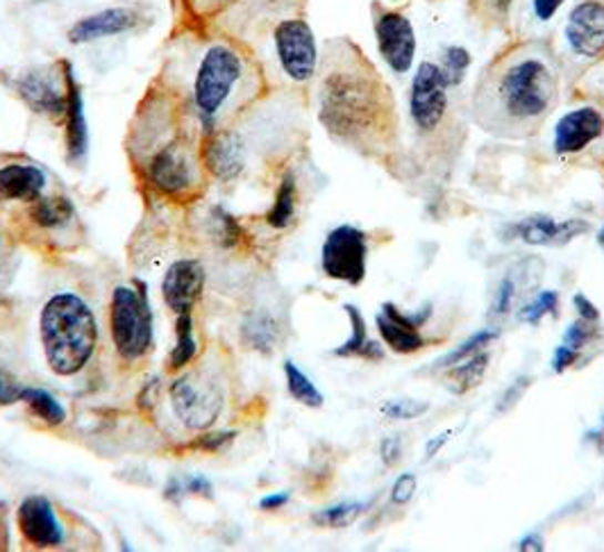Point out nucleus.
<instances>
[{
	"label": "nucleus",
	"mask_w": 604,
	"mask_h": 552,
	"mask_svg": "<svg viewBox=\"0 0 604 552\" xmlns=\"http://www.w3.org/2000/svg\"><path fill=\"white\" fill-rule=\"evenodd\" d=\"M450 84L437 62L416 69L409 86V119L421 136L437 134L450 108Z\"/></svg>",
	"instance_id": "obj_6"
},
{
	"label": "nucleus",
	"mask_w": 604,
	"mask_h": 552,
	"mask_svg": "<svg viewBox=\"0 0 604 552\" xmlns=\"http://www.w3.org/2000/svg\"><path fill=\"white\" fill-rule=\"evenodd\" d=\"M273 43L283 71L294 82H307L318 69V45L305 19H283L273 28Z\"/></svg>",
	"instance_id": "obj_9"
},
{
	"label": "nucleus",
	"mask_w": 604,
	"mask_h": 552,
	"mask_svg": "<svg viewBox=\"0 0 604 552\" xmlns=\"http://www.w3.org/2000/svg\"><path fill=\"white\" fill-rule=\"evenodd\" d=\"M171 402L175 417L190 430H207L223 409V393L216 382L190 374L173 380Z\"/></svg>",
	"instance_id": "obj_11"
},
{
	"label": "nucleus",
	"mask_w": 604,
	"mask_h": 552,
	"mask_svg": "<svg viewBox=\"0 0 604 552\" xmlns=\"http://www.w3.org/2000/svg\"><path fill=\"white\" fill-rule=\"evenodd\" d=\"M448 439H450V432H443V435H437L434 439H430L428 441V446H426V454H428V459H432L446 443H448Z\"/></svg>",
	"instance_id": "obj_51"
},
{
	"label": "nucleus",
	"mask_w": 604,
	"mask_h": 552,
	"mask_svg": "<svg viewBox=\"0 0 604 552\" xmlns=\"http://www.w3.org/2000/svg\"><path fill=\"white\" fill-rule=\"evenodd\" d=\"M318 119L335 142L361 155H389L398 140V112L391 86L350 39L328 43Z\"/></svg>",
	"instance_id": "obj_1"
},
{
	"label": "nucleus",
	"mask_w": 604,
	"mask_h": 552,
	"mask_svg": "<svg viewBox=\"0 0 604 552\" xmlns=\"http://www.w3.org/2000/svg\"><path fill=\"white\" fill-rule=\"evenodd\" d=\"M205 287V268L198 259H177L168 266L162 294L166 305L175 314H187L194 309L196 300L201 298Z\"/></svg>",
	"instance_id": "obj_17"
},
{
	"label": "nucleus",
	"mask_w": 604,
	"mask_h": 552,
	"mask_svg": "<svg viewBox=\"0 0 604 552\" xmlns=\"http://www.w3.org/2000/svg\"><path fill=\"white\" fill-rule=\"evenodd\" d=\"M175 346L171 350L168 366L173 371H180L182 366H187L196 357V337H194V316L192 311L177 314V326H175Z\"/></svg>",
	"instance_id": "obj_27"
},
{
	"label": "nucleus",
	"mask_w": 604,
	"mask_h": 552,
	"mask_svg": "<svg viewBox=\"0 0 604 552\" xmlns=\"http://www.w3.org/2000/svg\"><path fill=\"white\" fill-rule=\"evenodd\" d=\"M604 134V114L595 108H577L566 112L554 125L552 149L556 155H577Z\"/></svg>",
	"instance_id": "obj_14"
},
{
	"label": "nucleus",
	"mask_w": 604,
	"mask_h": 552,
	"mask_svg": "<svg viewBox=\"0 0 604 552\" xmlns=\"http://www.w3.org/2000/svg\"><path fill=\"white\" fill-rule=\"evenodd\" d=\"M19 99L37 114L64 119L66 114V84H58L49 71H28L17 80Z\"/></svg>",
	"instance_id": "obj_18"
},
{
	"label": "nucleus",
	"mask_w": 604,
	"mask_h": 552,
	"mask_svg": "<svg viewBox=\"0 0 604 552\" xmlns=\"http://www.w3.org/2000/svg\"><path fill=\"white\" fill-rule=\"evenodd\" d=\"M471 53L463 49V45H448V49L443 51V58H441V71L448 80V84L454 89V86H461L463 78H467L469 69H471Z\"/></svg>",
	"instance_id": "obj_31"
},
{
	"label": "nucleus",
	"mask_w": 604,
	"mask_h": 552,
	"mask_svg": "<svg viewBox=\"0 0 604 552\" xmlns=\"http://www.w3.org/2000/svg\"><path fill=\"white\" fill-rule=\"evenodd\" d=\"M285 378H287V389L296 402L314 407V409H318L323 405L325 398H323L320 389L311 382V378L307 374L300 371L296 361H291V359L285 361Z\"/></svg>",
	"instance_id": "obj_28"
},
{
	"label": "nucleus",
	"mask_w": 604,
	"mask_h": 552,
	"mask_svg": "<svg viewBox=\"0 0 604 552\" xmlns=\"http://www.w3.org/2000/svg\"><path fill=\"white\" fill-rule=\"evenodd\" d=\"M432 314V307L428 305L426 309H418L413 314L400 311L393 303L382 305V314L376 316V326L380 330V337L385 344L398 352V355H413L421 348H426L423 335L418 333V328H423L428 324V318Z\"/></svg>",
	"instance_id": "obj_13"
},
{
	"label": "nucleus",
	"mask_w": 604,
	"mask_h": 552,
	"mask_svg": "<svg viewBox=\"0 0 604 552\" xmlns=\"http://www.w3.org/2000/svg\"><path fill=\"white\" fill-rule=\"evenodd\" d=\"M498 337H500V333H498L495 328L478 330L475 335H471V337H469L467 341H463L461 346H457V348L450 350L446 357H441V359L437 361V366H439V368H452V366H457V364H461V361H467L469 357H473V355L487 350Z\"/></svg>",
	"instance_id": "obj_29"
},
{
	"label": "nucleus",
	"mask_w": 604,
	"mask_h": 552,
	"mask_svg": "<svg viewBox=\"0 0 604 552\" xmlns=\"http://www.w3.org/2000/svg\"><path fill=\"white\" fill-rule=\"evenodd\" d=\"M203 162L214 177L229 182L244 168V146L237 142L235 134L212 132L203 149Z\"/></svg>",
	"instance_id": "obj_21"
},
{
	"label": "nucleus",
	"mask_w": 604,
	"mask_h": 552,
	"mask_svg": "<svg viewBox=\"0 0 604 552\" xmlns=\"http://www.w3.org/2000/svg\"><path fill=\"white\" fill-rule=\"evenodd\" d=\"M368 264V237L355 225H339L330 229L320 248L323 273L346 285H361Z\"/></svg>",
	"instance_id": "obj_7"
},
{
	"label": "nucleus",
	"mask_w": 604,
	"mask_h": 552,
	"mask_svg": "<svg viewBox=\"0 0 604 552\" xmlns=\"http://www.w3.org/2000/svg\"><path fill=\"white\" fill-rule=\"evenodd\" d=\"M348 318H350V328H352V335L346 344H341L339 348H335V357H359L364 346L370 341L368 339V330H366V320L361 316V311L355 307V305H346L344 307Z\"/></svg>",
	"instance_id": "obj_33"
},
{
	"label": "nucleus",
	"mask_w": 604,
	"mask_h": 552,
	"mask_svg": "<svg viewBox=\"0 0 604 552\" xmlns=\"http://www.w3.org/2000/svg\"><path fill=\"white\" fill-rule=\"evenodd\" d=\"M487 368H489V352L487 350H482V352L469 357L467 361H461V364L448 368V378L452 382L450 385L452 393L461 396V393L475 389L482 382Z\"/></svg>",
	"instance_id": "obj_25"
},
{
	"label": "nucleus",
	"mask_w": 604,
	"mask_h": 552,
	"mask_svg": "<svg viewBox=\"0 0 604 552\" xmlns=\"http://www.w3.org/2000/svg\"><path fill=\"white\" fill-rule=\"evenodd\" d=\"M23 539L34 548H58L64 543V528L49 498L28 495L17 510Z\"/></svg>",
	"instance_id": "obj_15"
},
{
	"label": "nucleus",
	"mask_w": 604,
	"mask_h": 552,
	"mask_svg": "<svg viewBox=\"0 0 604 552\" xmlns=\"http://www.w3.org/2000/svg\"><path fill=\"white\" fill-rule=\"evenodd\" d=\"M244 339L250 344V348L262 350V352H270L277 344L275 320L266 314L250 316V320L244 326Z\"/></svg>",
	"instance_id": "obj_30"
},
{
	"label": "nucleus",
	"mask_w": 604,
	"mask_h": 552,
	"mask_svg": "<svg viewBox=\"0 0 604 552\" xmlns=\"http://www.w3.org/2000/svg\"><path fill=\"white\" fill-rule=\"evenodd\" d=\"M413 493H416V476L413 473H402L391 487V502L405 508V504L413 498Z\"/></svg>",
	"instance_id": "obj_42"
},
{
	"label": "nucleus",
	"mask_w": 604,
	"mask_h": 552,
	"mask_svg": "<svg viewBox=\"0 0 604 552\" xmlns=\"http://www.w3.org/2000/svg\"><path fill=\"white\" fill-rule=\"evenodd\" d=\"M597 337V328H595V324H588V320H584V318H577L575 320V324H571L569 326V330L564 333V339H562V344L564 346H569V348H573V350H577V352H582L593 339Z\"/></svg>",
	"instance_id": "obj_37"
},
{
	"label": "nucleus",
	"mask_w": 604,
	"mask_h": 552,
	"mask_svg": "<svg viewBox=\"0 0 604 552\" xmlns=\"http://www.w3.org/2000/svg\"><path fill=\"white\" fill-rule=\"evenodd\" d=\"M49 177L34 164L0 166V198L34 203L43 196Z\"/></svg>",
	"instance_id": "obj_22"
},
{
	"label": "nucleus",
	"mask_w": 604,
	"mask_h": 552,
	"mask_svg": "<svg viewBox=\"0 0 604 552\" xmlns=\"http://www.w3.org/2000/svg\"><path fill=\"white\" fill-rule=\"evenodd\" d=\"M566 43L573 55L597 60L604 55V0H577L566 19Z\"/></svg>",
	"instance_id": "obj_12"
},
{
	"label": "nucleus",
	"mask_w": 604,
	"mask_h": 552,
	"mask_svg": "<svg viewBox=\"0 0 604 552\" xmlns=\"http://www.w3.org/2000/svg\"><path fill=\"white\" fill-rule=\"evenodd\" d=\"M511 233L528 246H564L588 233V223L580 218L556 221L547 214H532L511 225Z\"/></svg>",
	"instance_id": "obj_16"
},
{
	"label": "nucleus",
	"mask_w": 604,
	"mask_h": 552,
	"mask_svg": "<svg viewBox=\"0 0 604 552\" xmlns=\"http://www.w3.org/2000/svg\"><path fill=\"white\" fill-rule=\"evenodd\" d=\"M205 3H209V6H221V3H227V0H205Z\"/></svg>",
	"instance_id": "obj_53"
},
{
	"label": "nucleus",
	"mask_w": 604,
	"mask_h": 552,
	"mask_svg": "<svg viewBox=\"0 0 604 552\" xmlns=\"http://www.w3.org/2000/svg\"><path fill=\"white\" fill-rule=\"evenodd\" d=\"M246 75L242 55L229 45H212L203 55L194 80V105L207 134L216 132V119Z\"/></svg>",
	"instance_id": "obj_4"
},
{
	"label": "nucleus",
	"mask_w": 604,
	"mask_h": 552,
	"mask_svg": "<svg viewBox=\"0 0 604 552\" xmlns=\"http://www.w3.org/2000/svg\"><path fill=\"white\" fill-rule=\"evenodd\" d=\"M296 205H298L296 177H294V173H287L280 182V187H277V192H275V201L266 214V223L275 229L289 227L296 216Z\"/></svg>",
	"instance_id": "obj_24"
},
{
	"label": "nucleus",
	"mask_w": 604,
	"mask_h": 552,
	"mask_svg": "<svg viewBox=\"0 0 604 552\" xmlns=\"http://www.w3.org/2000/svg\"><path fill=\"white\" fill-rule=\"evenodd\" d=\"M368 508L366 502H339L335 508L323 510L314 517V523L323 525V528H346L348 523H352L364 510Z\"/></svg>",
	"instance_id": "obj_34"
},
{
	"label": "nucleus",
	"mask_w": 604,
	"mask_h": 552,
	"mask_svg": "<svg viewBox=\"0 0 604 552\" xmlns=\"http://www.w3.org/2000/svg\"><path fill=\"white\" fill-rule=\"evenodd\" d=\"M560 101V67L545 41L509 45L480 75L473 94L475 123L504 140H525Z\"/></svg>",
	"instance_id": "obj_2"
},
{
	"label": "nucleus",
	"mask_w": 604,
	"mask_h": 552,
	"mask_svg": "<svg viewBox=\"0 0 604 552\" xmlns=\"http://www.w3.org/2000/svg\"><path fill=\"white\" fill-rule=\"evenodd\" d=\"M212 484L209 480L196 476V478H184V480H171L166 489V498H180L184 493H209Z\"/></svg>",
	"instance_id": "obj_40"
},
{
	"label": "nucleus",
	"mask_w": 604,
	"mask_h": 552,
	"mask_svg": "<svg viewBox=\"0 0 604 552\" xmlns=\"http://www.w3.org/2000/svg\"><path fill=\"white\" fill-rule=\"evenodd\" d=\"M530 382H532V380H530L528 376H523V378H519L514 385H509V389L504 391V396H502V400H500V405H498V411L502 413V411H506L511 405H516L519 398L528 391Z\"/></svg>",
	"instance_id": "obj_44"
},
{
	"label": "nucleus",
	"mask_w": 604,
	"mask_h": 552,
	"mask_svg": "<svg viewBox=\"0 0 604 552\" xmlns=\"http://www.w3.org/2000/svg\"><path fill=\"white\" fill-rule=\"evenodd\" d=\"M566 0H532V12L539 21H550L554 14L562 10Z\"/></svg>",
	"instance_id": "obj_45"
},
{
	"label": "nucleus",
	"mask_w": 604,
	"mask_h": 552,
	"mask_svg": "<svg viewBox=\"0 0 604 552\" xmlns=\"http://www.w3.org/2000/svg\"><path fill=\"white\" fill-rule=\"evenodd\" d=\"M23 385L8 371L0 368V405H14L21 402V393H23Z\"/></svg>",
	"instance_id": "obj_41"
},
{
	"label": "nucleus",
	"mask_w": 604,
	"mask_h": 552,
	"mask_svg": "<svg viewBox=\"0 0 604 552\" xmlns=\"http://www.w3.org/2000/svg\"><path fill=\"white\" fill-rule=\"evenodd\" d=\"M380 454H382V462L387 467H396L400 462V454H402L400 437H387L380 446Z\"/></svg>",
	"instance_id": "obj_46"
},
{
	"label": "nucleus",
	"mask_w": 604,
	"mask_h": 552,
	"mask_svg": "<svg viewBox=\"0 0 604 552\" xmlns=\"http://www.w3.org/2000/svg\"><path fill=\"white\" fill-rule=\"evenodd\" d=\"M232 439H235V435H232V432H218V435H205V437H201V441H196V446H201L203 450H207V452H216V450H221L227 441H232Z\"/></svg>",
	"instance_id": "obj_48"
},
{
	"label": "nucleus",
	"mask_w": 604,
	"mask_h": 552,
	"mask_svg": "<svg viewBox=\"0 0 604 552\" xmlns=\"http://www.w3.org/2000/svg\"><path fill=\"white\" fill-rule=\"evenodd\" d=\"M519 550H545V541H543V536L539 534V532H530L528 536H523L521 541H519Z\"/></svg>",
	"instance_id": "obj_50"
},
{
	"label": "nucleus",
	"mask_w": 604,
	"mask_h": 552,
	"mask_svg": "<svg viewBox=\"0 0 604 552\" xmlns=\"http://www.w3.org/2000/svg\"><path fill=\"white\" fill-rule=\"evenodd\" d=\"M214 225H216V235L225 246H235L242 237V227L239 223L225 214L223 209H214Z\"/></svg>",
	"instance_id": "obj_39"
},
{
	"label": "nucleus",
	"mask_w": 604,
	"mask_h": 552,
	"mask_svg": "<svg viewBox=\"0 0 604 552\" xmlns=\"http://www.w3.org/2000/svg\"><path fill=\"white\" fill-rule=\"evenodd\" d=\"M30 218L43 229H60L75 218V207L64 196H41L30 203Z\"/></svg>",
	"instance_id": "obj_23"
},
{
	"label": "nucleus",
	"mask_w": 604,
	"mask_h": 552,
	"mask_svg": "<svg viewBox=\"0 0 604 552\" xmlns=\"http://www.w3.org/2000/svg\"><path fill=\"white\" fill-rule=\"evenodd\" d=\"M556 309H560V294L554 289H543L534 300L519 309V320L528 326H539L547 314H556Z\"/></svg>",
	"instance_id": "obj_32"
},
{
	"label": "nucleus",
	"mask_w": 604,
	"mask_h": 552,
	"mask_svg": "<svg viewBox=\"0 0 604 552\" xmlns=\"http://www.w3.org/2000/svg\"><path fill=\"white\" fill-rule=\"evenodd\" d=\"M430 409L428 402L413 400V398H400V400H389L382 405V413L391 421H413Z\"/></svg>",
	"instance_id": "obj_36"
},
{
	"label": "nucleus",
	"mask_w": 604,
	"mask_h": 552,
	"mask_svg": "<svg viewBox=\"0 0 604 552\" xmlns=\"http://www.w3.org/2000/svg\"><path fill=\"white\" fill-rule=\"evenodd\" d=\"M64 67V84H66V155L69 162L82 164L89 153V127L84 116V99L82 89L73 75V67L62 62Z\"/></svg>",
	"instance_id": "obj_20"
},
{
	"label": "nucleus",
	"mask_w": 604,
	"mask_h": 552,
	"mask_svg": "<svg viewBox=\"0 0 604 552\" xmlns=\"http://www.w3.org/2000/svg\"><path fill=\"white\" fill-rule=\"evenodd\" d=\"M192 149L180 136L160 146L146 162V175L155 190L171 198H184L196 190L198 166Z\"/></svg>",
	"instance_id": "obj_8"
},
{
	"label": "nucleus",
	"mask_w": 604,
	"mask_h": 552,
	"mask_svg": "<svg viewBox=\"0 0 604 552\" xmlns=\"http://www.w3.org/2000/svg\"><path fill=\"white\" fill-rule=\"evenodd\" d=\"M39 333L45 361L62 378L80 374L99 344L94 311L75 294H58L43 305Z\"/></svg>",
	"instance_id": "obj_3"
},
{
	"label": "nucleus",
	"mask_w": 604,
	"mask_h": 552,
	"mask_svg": "<svg viewBox=\"0 0 604 552\" xmlns=\"http://www.w3.org/2000/svg\"><path fill=\"white\" fill-rule=\"evenodd\" d=\"M110 328L116 352L134 361L144 357L153 344V314L146 296L132 287H116L110 305Z\"/></svg>",
	"instance_id": "obj_5"
},
{
	"label": "nucleus",
	"mask_w": 604,
	"mask_h": 552,
	"mask_svg": "<svg viewBox=\"0 0 604 552\" xmlns=\"http://www.w3.org/2000/svg\"><path fill=\"white\" fill-rule=\"evenodd\" d=\"M597 246L604 248V225L600 227V233H597Z\"/></svg>",
	"instance_id": "obj_52"
},
{
	"label": "nucleus",
	"mask_w": 604,
	"mask_h": 552,
	"mask_svg": "<svg viewBox=\"0 0 604 552\" xmlns=\"http://www.w3.org/2000/svg\"><path fill=\"white\" fill-rule=\"evenodd\" d=\"M573 307L577 309V314H580V318H584V320H588V324H597V320H600V309L584 296V294H575V298H573Z\"/></svg>",
	"instance_id": "obj_47"
},
{
	"label": "nucleus",
	"mask_w": 604,
	"mask_h": 552,
	"mask_svg": "<svg viewBox=\"0 0 604 552\" xmlns=\"http://www.w3.org/2000/svg\"><path fill=\"white\" fill-rule=\"evenodd\" d=\"M580 355L582 352H577V350L564 346V344H560V346L554 348V355H552V371L554 374H566L569 368L580 359Z\"/></svg>",
	"instance_id": "obj_43"
},
{
	"label": "nucleus",
	"mask_w": 604,
	"mask_h": 552,
	"mask_svg": "<svg viewBox=\"0 0 604 552\" xmlns=\"http://www.w3.org/2000/svg\"><path fill=\"white\" fill-rule=\"evenodd\" d=\"M21 402L28 405V409L34 413V417L39 421H43L45 426H62L66 421V411L64 407L58 402L55 396H51L49 391L43 389H32V387H25L23 393H21Z\"/></svg>",
	"instance_id": "obj_26"
},
{
	"label": "nucleus",
	"mask_w": 604,
	"mask_h": 552,
	"mask_svg": "<svg viewBox=\"0 0 604 552\" xmlns=\"http://www.w3.org/2000/svg\"><path fill=\"white\" fill-rule=\"evenodd\" d=\"M514 3L516 0H471V10L475 12L480 21L500 25V23H506Z\"/></svg>",
	"instance_id": "obj_35"
},
{
	"label": "nucleus",
	"mask_w": 604,
	"mask_h": 552,
	"mask_svg": "<svg viewBox=\"0 0 604 552\" xmlns=\"http://www.w3.org/2000/svg\"><path fill=\"white\" fill-rule=\"evenodd\" d=\"M370 12H373V30L382 60L396 75L409 73L418 45L409 17L398 10L385 8L380 0H376Z\"/></svg>",
	"instance_id": "obj_10"
},
{
	"label": "nucleus",
	"mask_w": 604,
	"mask_h": 552,
	"mask_svg": "<svg viewBox=\"0 0 604 552\" xmlns=\"http://www.w3.org/2000/svg\"><path fill=\"white\" fill-rule=\"evenodd\" d=\"M289 500H291V495H289L287 491L270 493V495H264V498L259 500V508L266 510V512H275V510H283Z\"/></svg>",
	"instance_id": "obj_49"
},
{
	"label": "nucleus",
	"mask_w": 604,
	"mask_h": 552,
	"mask_svg": "<svg viewBox=\"0 0 604 552\" xmlns=\"http://www.w3.org/2000/svg\"><path fill=\"white\" fill-rule=\"evenodd\" d=\"M139 14L130 8H108L101 12H94L89 17L78 19L69 30V41L75 45L82 43H94L108 37L125 34L132 28H136Z\"/></svg>",
	"instance_id": "obj_19"
},
{
	"label": "nucleus",
	"mask_w": 604,
	"mask_h": 552,
	"mask_svg": "<svg viewBox=\"0 0 604 552\" xmlns=\"http://www.w3.org/2000/svg\"><path fill=\"white\" fill-rule=\"evenodd\" d=\"M516 294H519V283L514 275H506V278H502V283L498 285L495 289V298H493V305H491V314L493 316H504L509 314L511 305H514L516 300Z\"/></svg>",
	"instance_id": "obj_38"
}]
</instances>
